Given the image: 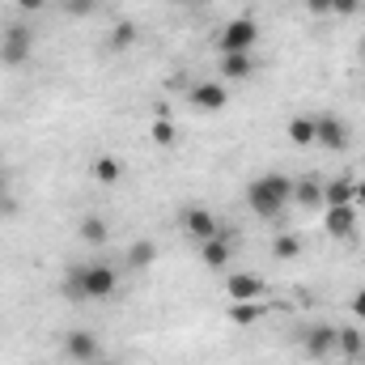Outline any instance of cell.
Here are the masks:
<instances>
[{
  "instance_id": "cell-32",
  "label": "cell",
  "mask_w": 365,
  "mask_h": 365,
  "mask_svg": "<svg viewBox=\"0 0 365 365\" xmlns=\"http://www.w3.org/2000/svg\"><path fill=\"white\" fill-rule=\"evenodd\" d=\"M361 361H365V353H361Z\"/></svg>"
},
{
  "instance_id": "cell-11",
  "label": "cell",
  "mask_w": 365,
  "mask_h": 365,
  "mask_svg": "<svg viewBox=\"0 0 365 365\" xmlns=\"http://www.w3.org/2000/svg\"><path fill=\"white\" fill-rule=\"evenodd\" d=\"M293 204L306 212H323V179H314V175L293 179Z\"/></svg>"
},
{
  "instance_id": "cell-18",
  "label": "cell",
  "mask_w": 365,
  "mask_h": 365,
  "mask_svg": "<svg viewBox=\"0 0 365 365\" xmlns=\"http://www.w3.org/2000/svg\"><path fill=\"white\" fill-rule=\"evenodd\" d=\"M200 259H204V268H225L230 264V242L221 234L208 238V242H200Z\"/></svg>"
},
{
  "instance_id": "cell-21",
  "label": "cell",
  "mask_w": 365,
  "mask_h": 365,
  "mask_svg": "<svg viewBox=\"0 0 365 365\" xmlns=\"http://www.w3.org/2000/svg\"><path fill=\"white\" fill-rule=\"evenodd\" d=\"M77 238H81V242H86V247H102V242H106V221H102V217H81V221H77Z\"/></svg>"
},
{
  "instance_id": "cell-19",
  "label": "cell",
  "mask_w": 365,
  "mask_h": 365,
  "mask_svg": "<svg viewBox=\"0 0 365 365\" xmlns=\"http://www.w3.org/2000/svg\"><path fill=\"white\" fill-rule=\"evenodd\" d=\"M264 314H268L264 302H230V323H238V327H251V323H259Z\"/></svg>"
},
{
  "instance_id": "cell-33",
  "label": "cell",
  "mask_w": 365,
  "mask_h": 365,
  "mask_svg": "<svg viewBox=\"0 0 365 365\" xmlns=\"http://www.w3.org/2000/svg\"><path fill=\"white\" fill-rule=\"evenodd\" d=\"M90 365H98V361H90Z\"/></svg>"
},
{
  "instance_id": "cell-25",
  "label": "cell",
  "mask_w": 365,
  "mask_h": 365,
  "mask_svg": "<svg viewBox=\"0 0 365 365\" xmlns=\"http://www.w3.org/2000/svg\"><path fill=\"white\" fill-rule=\"evenodd\" d=\"M64 9H68V13H73V17H90L93 9H98V0H68V4H64Z\"/></svg>"
},
{
  "instance_id": "cell-29",
  "label": "cell",
  "mask_w": 365,
  "mask_h": 365,
  "mask_svg": "<svg viewBox=\"0 0 365 365\" xmlns=\"http://www.w3.org/2000/svg\"><path fill=\"white\" fill-rule=\"evenodd\" d=\"M21 13H38V9H47V0H13Z\"/></svg>"
},
{
  "instance_id": "cell-2",
  "label": "cell",
  "mask_w": 365,
  "mask_h": 365,
  "mask_svg": "<svg viewBox=\"0 0 365 365\" xmlns=\"http://www.w3.org/2000/svg\"><path fill=\"white\" fill-rule=\"evenodd\" d=\"M247 204H251L255 217L276 221L293 204V179H284V175H259V179H251L247 182Z\"/></svg>"
},
{
  "instance_id": "cell-3",
  "label": "cell",
  "mask_w": 365,
  "mask_h": 365,
  "mask_svg": "<svg viewBox=\"0 0 365 365\" xmlns=\"http://www.w3.org/2000/svg\"><path fill=\"white\" fill-rule=\"evenodd\" d=\"M255 43H259V21L255 17H234L217 34V56H251Z\"/></svg>"
},
{
  "instance_id": "cell-6",
  "label": "cell",
  "mask_w": 365,
  "mask_h": 365,
  "mask_svg": "<svg viewBox=\"0 0 365 365\" xmlns=\"http://www.w3.org/2000/svg\"><path fill=\"white\" fill-rule=\"evenodd\" d=\"M187 102H191L195 110L221 115V110L230 106V90H225V81H200V86H191V90H187Z\"/></svg>"
},
{
  "instance_id": "cell-4",
  "label": "cell",
  "mask_w": 365,
  "mask_h": 365,
  "mask_svg": "<svg viewBox=\"0 0 365 365\" xmlns=\"http://www.w3.org/2000/svg\"><path fill=\"white\" fill-rule=\"evenodd\" d=\"M30 47H34V34H30V26H9L4 34H0V64L4 68H21L26 60H30Z\"/></svg>"
},
{
  "instance_id": "cell-10",
  "label": "cell",
  "mask_w": 365,
  "mask_h": 365,
  "mask_svg": "<svg viewBox=\"0 0 365 365\" xmlns=\"http://www.w3.org/2000/svg\"><path fill=\"white\" fill-rule=\"evenodd\" d=\"M225 293H230V302H264V293H268V280L255 272H234L225 280Z\"/></svg>"
},
{
  "instance_id": "cell-7",
  "label": "cell",
  "mask_w": 365,
  "mask_h": 365,
  "mask_svg": "<svg viewBox=\"0 0 365 365\" xmlns=\"http://www.w3.org/2000/svg\"><path fill=\"white\" fill-rule=\"evenodd\" d=\"M179 225H182V234H191L195 242H208V238H217V234H221V230H217V217H212L208 208H200V204L182 208V212H179Z\"/></svg>"
},
{
  "instance_id": "cell-16",
  "label": "cell",
  "mask_w": 365,
  "mask_h": 365,
  "mask_svg": "<svg viewBox=\"0 0 365 365\" xmlns=\"http://www.w3.org/2000/svg\"><path fill=\"white\" fill-rule=\"evenodd\" d=\"M247 77H255L251 56H221V81H247Z\"/></svg>"
},
{
  "instance_id": "cell-26",
  "label": "cell",
  "mask_w": 365,
  "mask_h": 365,
  "mask_svg": "<svg viewBox=\"0 0 365 365\" xmlns=\"http://www.w3.org/2000/svg\"><path fill=\"white\" fill-rule=\"evenodd\" d=\"M357 4H361V0H331V13L349 17V13H357Z\"/></svg>"
},
{
  "instance_id": "cell-8",
  "label": "cell",
  "mask_w": 365,
  "mask_h": 365,
  "mask_svg": "<svg viewBox=\"0 0 365 365\" xmlns=\"http://www.w3.org/2000/svg\"><path fill=\"white\" fill-rule=\"evenodd\" d=\"M98 353H102V344H98V336L86 331V327H77V331H68V336H64V357H68L73 365L98 361Z\"/></svg>"
},
{
  "instance_id": "cell-1",
  "label": "cell",
  "mask_w": 365,
  "mask_h": 365,
  "mask_svg": "<svg viewBox=\"0 0 365 365\" xmlns=\"http://www.w3.org/2000/svg\"><path fill=\"white\" fill-rule=\"evenodd\" d=\"M115 268L110 264H81L64 276V297L68 302H106L115 297Z\"/></svg>"
},
{
  "instance_id": "cell-14",
  "label": "cell",
  "mask_w": 365,
  "mask_h": 365,
  "mask_svg": "<svg viewBox=\"0 0 365 365\" xmlns=\"http://www.w3.org/2000/svg\"><path fill=\"white\" fill-rule=\"evenodd\" d=\"M132 47H136V21H115L110 34H106V51L123 56V51H132Z\"/></svg>"
},
{
  "instance_id": "cell-23",
  "label": "cell",
  "mask_w": 365,
  "mask_h": 365,
  "mask_svg": "<svg viewBox=\"0 0 365 365\" xmlns=\"http://www.w3.org/2000/svg\"><path fill=\"white\" fill-rule=\"evenodd\" d=\"M153 259H158V247H153V242H145V238L132 242V251H128V264H132V268H149Z\"/></svg>"
},
{
  "instance_id": "cell-31",
  "label": "cell",
  "mask_w": 365,
  "mask_h": 365,
  "mask_svg": "<svg viewBox=\"0 0 365 365\" xmlns=\"http://www.w3.org/2000/svg\"><path fill=\"white\" fill-rule=\"evenodd\" d=\"M0 166H4V149H0Z\"/></svg>"
},
{
  "instance_id": "cell-20",
  "label": "cell",
  "mask_w": 365,
  "mask_h": 365,
  "mask_svg": "<svg viewBox=\"0 0 365 365\" xmlns=\"http://www.w3.org/2000/svg\"><path fill=\"white\" fill-rule=\"evenodd\" d=\"M93 179L102 182V187H115V182L123 179V162H119L115 153H102V158L93 162Z\"/></svg>"
},
{
  "instance_id": "cell-9",
  "label": "cell",
  "mask_w": 365,
  "mask_h": 365,
  "mask_svg": "<svg viewBox=\"0 0 365 365\" xmlns=\"http://www.w3.org/2000/svg\"><path fill=\"white\" fill-rule=\"evenodd\" d=\"M323 230L331 238H357V204H331V208H323Z\"/></svg>"
},
{
  "instance_id": "cell-22",
  "label": "cell",
  "mask_w": 365,
  "mask_h": 365,
  "mask_svg": "<svg viewBox=\"0 0 365 365\" xmlns=\"http://www.w3.org/2000/svg\"><path fill=\"white\" fill-rule=\"evenodd\" d=\"M149 140H153L158 149H170V145L179 140V132H175V123H170V119H153V128H149Z\"/></svg>"
},
{
  "instance_id": "cell-12",
  "label": "cell",
  "mask_w": 365,
  "mask_h": 365,
  "mask_svg": "<svg viewBox=\"0 0 365 365\" xmlns=\"http://www.w3.org/2000/svg\"><path fill=\"white\" fill-rule=\"evenodd\" d=\"M336 331H340V327H327V323L310 327V331H306V353H310L314 361H323V357H336Z\"/></svg>"
},
{
  "instance_id": "cell-17",
  "label": "cell",
  "mask_w": 365,
  "mask_h": 365,
  "mask_svg": "<svg viewBox=\"0 0 365 365\" xmlns=\"http://www.w3.org/2000/svg\"><path fill=\"white\" fill-rule=\"evenodd\" d=\"M284 132H289V140H293L297 149H310V145H314V115H293Z\"/></svg>"
},
{
  "instance_id": "cell-5",
  "label": "cell",
  "mask_w": 365,
  "mask_h": 365,
  "mask_svg": "<svg viewBox=\"0 0 365 365\" xmlns=\"http://www.w3.org/2000/svg\"><path fill=\"white\" fill-rule=\"evenodd\" d=\"M314 145H319V149H331V153L349 149V128H344V119L331 115V110L314 115Z\"/></svg>"
},
{
  "instance_id": "cell-27",
  "label": "cell",
  "mask_w": 365,
  "mask_h": 365,
  "mask_svg": "<svg viewBox=\"0 0 365 365\" xmlns=\"http://www.w3.org/2000/svg\"><path fill=\"white\" fill-rule=\"evenodd\" d=\"M349 310H353V319H365V289H357V293H353Z\"/></svg>"
},
{
  "instance_id": "cell-30",
  "label": "cell",
  "mask_w": 365,
  "mask_h": 365,
  "mask_svg": "<svg viewBox=\"0 0 365 365\" xmlns=\"http://www.w3.org/2000/svg\"><path fill=\"white\" fill-rule=\"evenodd\" d=\"M353 204H357V212H365V179H357V200Z\"/></svg>"
},
{
  "instance_id": "cell-15",
  "label": "cell",
  "mask_w": 365,
  "mask_h": 365,
  "mask_svg": "<svg viewBox=\"0 0 365 365\" xmlns=\"http://www.w3.org/2000/svg\"><path fill=\"white\" fill-rule=\"evenodd\" d=\"M336 353H340V357H349V361H361L365 336L357 331V327H340V331H336Z\"/></svg>"
},
{
  "instance_id": "cell-28",
  "label": "cell",
  "mask_w": 365,
  "mask_h": 365,
  "mask_svg": "<svg viewBox=\"0 0 365 365\" xmlns=\"http://www.w3.org/2000/svg\"><path fill=\"white\" fill-rule=\"evenodd\" d=\"M306 9L319 13V17H327V13H331V0H306Z\"/></svg>"
},
{
  "instance_id": "cell-24",
  "label": "cell",
  "mask_w": 365,
  "mask_h": 365,
  "mask_svg": "<svg viewBox=\"0 0 365 365\" xmlns=\"http://www.w3.org/2000/svg\"><path fill=\"white\" fill-rule=\"evenodd\" d=\"M272 255L276 259H297V255H302V238H297V234H280L272 242Z\"/></svg>"
},
{
  "instance_id": "cell-13",
  "label": "cell",
  "mask_w": 365,
  "mask_h": 365,
  "mask_svg": "<svg viewBox=\"0 0 365 365\" xmlns=\"http://www.w3.org/2000/svg\"><path fill=\"white\" fill-rule=\"evenodd\" d=\"M353 200H357V179H353V175H340V179L323 182V208H331V204H353Z\"/></svg>"
}]
</instances>
